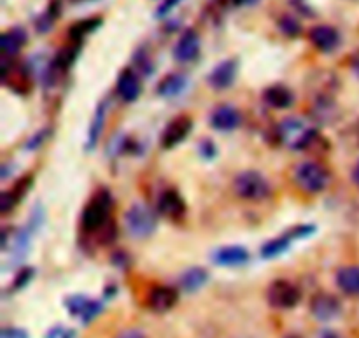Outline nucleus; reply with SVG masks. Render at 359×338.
I'll return each mask as SVG.
<instances>
[{"label": "nucleus", "mask_w": 359, "mask_h": 338, "mask_svg": "<svg viewBox=\"0 0 359 338\" xmlns=\"http://www.w3.org/2000/svg\"><path fill=\"white\" fill-rule=\"evenodd\" d=\"M277 137H279L280 142H284L294 151L309 149L319 140L318 130L312 128L309 123L302 121L298 118L284 119L279 125V130H277Z\"/></svg>", "instance_id": "1"}, {"label": "nucleus", "mask_w": 359, "mask_h": 338, "mask_svg": "<svg viewBox=\"0 0 359 338\" xmlns=\"http://www.w3.org/2000/svg\"><path fill=\"white\" fill-rule=\"evenodd\" d=\"M111 209L112 198L109 191L100 189V191L95 193L83 210V217H81L83 230L88 231V234L102 230L111 221Z\"/></svg>", "instance_id": "2"}, {"label": "nucleus", "mask_w": 359, "mask_h": 338, "mask_svg": "<svg viewBox=\"0 0 359 338\" xmlns=\"http://www.w3.org/2000/svg\"><path fill=\"white\" fill-rule=\"evenodd\" d=\"M233 189L241 198L249 200V202H259V200L269 198L272 193V186L266 181L263 174L256 170L241 172L233 179Z\"/></svg>", "instance_id": "3"}, {"label": "nucleus", "mask_w": 359, "mask_h": 338, "mask_svg": "<svg viewBox=\"0 0 359 338\" xmlns=\"http://www.w3.org/2000/svg\"><path fill=\"white\" fill-rule=\"evenodd\" d=\"M298 186L307 193H321L328 188L330 184V172L328 168L323 167L316 161H305L297 167L294 172Z\"/></svg>", "instance_id": "4"}, {"label": "nucleus", "mask_w": 359, "mask_h": 338, "mask_svg": "<svg viewBox=\"0 0 359 338\" xmlns=\"http://www.w3.org/2000/svg\"><path fill=\"white\" fill-rule=\"evenodd\" d=\"M125 224L133 238H147L156 230V216L149 207L135 203L125 214Z\"/></svg>", "instance_id": "5"}, {"label": "nucleus", "mask_w": 359, "mask_h": 338, "mask_svg": "<svg viewBox=\"0 0 359 338\" xmlns=\"http://www.w3.org/2000/svg\"><path fill=\"white\" fill-rule=\"evenodd\" d=\"M266 300L276 309H293L300 304L302 291L290 280H276L266 291Z\"/></svg>", "instance_id": "6"}, {"label": "nucleus", "mask_w": 359, "mask_h": 338, "mask_svg": "<svg viewBox=\"0 0 359 338\" xmlns=\"http://www.w3.org/2000/svg\"><path fill=\"white\" fill-rule=\"evenodd\" d=\"M191 128L193 121L189 116H177V118H174L165 126L163 133H161V146L165 149H172V147L179 146L182 140H186Z\"/></svg>", "instance_id": "7"}, {"label": "nucleus", "mask_w": 359, "mask_h": 338, "mask_svg": "<svg viewBox=\"0 0 359 338\" xmlns=\"http://www.w3.org/2000/svg\"><path fill=\"white\" fill-rule=\"evenodd\" d=\"M238 72V62L235 58L223 60V62L217 63L212 69V72L207 76V81H209L210 86L214 90H226L231 84L235 83V77H237Z\"/></svg>", "instance_id": "8"}, {"label": "nucleus", "mask_w": 359, "mask_h": 338, "mask_svg": "<svg viewBox=\"0 0 359 338\" xmlns=\"http://www.w3.org/2000/svg\"><path fill=\"white\" fill-rule=\"evenodd\" d=\"M309 39L321 53H332L340 46V32L332 25H318L311 28Z\"/></svg>", "instance_id": "9"}, {"label": "nucleus", "mask_w": 359, "mask_h": 338, "mask_svg": "<svg viewBox=\"0 0 359 338\" xmlns=\"http://www.w3.org/2000/svg\"><path fill=\"white\" fill-rule=\"evenodd\" d=\"M311 311L316 319L319 321H332V319L339 318L342 305L337 297L330 293H318L311 302Z\"/></svg>", "instance_id": "10"}, {"label": "nucleus", "mask_w": 359, "mask_h": 338, "mask_svg": "<svg viewBox=\"0 0 359 338\" xmlns=\"http://www.w3.org/2000/svg\"><path fill=\"white\" fill-rule=\"evenodd\" d=\"M179 302V293L177 290L168 286H158L153 288L147 295V307L153 312H158V314H163V312H168L170 309H174Z\"/></svg>", "instance_id": "11"}, {"label": "nucleus", "mask_w": 359, "mask_h": 338, "mask_svg": "<svg viewBox=\"0 0 359 338\" xmlns=\"http://www.w3.org/2000/svg\"><path fill=\"white\" fill-rule=\"evenodd\" d=\"M200 53V35L193 28L182 32L177 44L174 48V58L179 63H189L198 56Z\"/></svg>", "instance_id": "12"}, {"label": "nucleus", "mask_w": 359, "mask_h": 338, "mask_svg": "<svg viewBox=\"0 0 359 338\" xmlns=\"http://www.w3.org/2000/svg\"><path fill=\"white\" fill-rule=\"evenodd\" d=\"M242 123L241 112L237 107L230 104H223L219 107L214 109L212 116H210V125L219 132H231V130L238 128Z\"/></svg>", "instance_id": "13"}, {"label": "nucleus", "mask_w": 359, "mask_h": 338, "mask_svg": "<svg viewBox=\"0 0 359 338\" xmlns=\"http://www.w3.org/2000/svg\"><path fill=\"white\" fill-rule=\"evenodd\" d=\"M158 210L168 219L179 221L186 214V202L175 189H165L158 198Z\"/></svg>", "instance_id": "14"}, {"label": "nucleus", "mask_w": 359, "mask_h": 338, "mask_svg": "<svg viewBox=\"0 0 359 338\" xmlns=\"http://www.w3.org/2000/svg\"><path fill=\"white\" fill-rule=\"evenodd\" d=\"M118 95L125 102H135L139 98L140 91H142V84H140L139 74L133 69H123L118 77V84H116Z\"/></svg>", "instance_id": "15"}, {"label": "nucleus", "mask_w": 359, "mask_h": 338, "mask_svg": "<svg viewBox=\"0 0 359 338\" xmlns=\"http://www.w3.org/2000/svg\"><path fill=\"white\" fill-rule=\"evenodd\" d=\"M67 309H69L70 314L76 316V318H81L83 323H88L102 311V304H98V302L91 300L88 297L77 295V297H70L67 300Z\"/></svg>", "instance_id": "16"}, {"label": "nucleus", "mask_w": 359, "mask_h": 338, "mask_svg": "<svg viewBox=\"0 0 359 338\" xmlns=\"http://www.w3.org/2000/svg\"><path fill=\"white\" fill-rule=\"evenodd\" d=\"M212 259L219 266H242L249 262V251L242 245H224L214 252Z\"/></svg>", "instance_id": "17"}, {"label": "nucleus", "mask_w": 359, "mask_h": 338, "mask_svg": "<svg viewBox=\"0 0 359 338\" xmlns=\"http://www.w3.org/2000/svg\"><path fill=\"white\" fill-rule=\"evenodd\" d=\"M27 44V32L21 27H13L9 30H6L0 39V49H2V58H13L18 53L21 51V48Z\"/></svg>", "instance_id": "18"}, {"label": "nucleus", "mask_w": 359, "mask_h": 338, "mask_svg": "<svg viewBox=\"0 0 359 338\" xmlns=\"http://www.w3.org/2000/svg\"><path fill=\"white\" fill-rule=\"evenodd\" d=\"M337 286L349 297H359V266H342L337 272Z\"/></svg>", "instance_id": "19"}, {"label": "nucleus", "mask_w": 359, "mask_h": 338, "mask_svg": "<svg viewBox=\"0 0 359 338\" xmlns=\"http://www.w3.org/2000/svg\"><path fill=\"white\" fill-rule=\"evenodd\" d=\"M263 98L273 109H286L293 104V93L284 84H273V86L266 88Z\"/></svg>", "instance_id": "20"}, {"label": "nucleus", "mask_w": 359, "mask_h": 338, "mask_svg": "<svg viewBox=\"0 0 359 338\" xmlns=\"http://www.w3.org/2000/svg\"><path fill=\"white\" fill-rule=\"evenodd\" d=\"M209 280V273L202 266H195V269L186 270L184 273L179 279V286L186 291V293H195L200 288L205 286V283Z\"/></svg>", "instance_id": "21"}, {"label": "nucleus", "mask_w": 359, "mask_h": 338, "mask_svg": "<svg viewBox=\"0 0 359 338\" xmlns=\"http://www.w3.org/2000/svg\"><path fill=\"white\" fill-rule=\"evenodd\" d=\"M186 86H188V77L184 74H168L158 84V95H161V97H177L181 91L186 90Z\"/></svg>", "instance_id": "22"}, {"label": "nucleus", "mask_w": 359, "mask_h": 338, "mask_svg": "<svg viewBox=\"0 0 359 338\" xmlns=\"http://www.w3.org/2000/svg\"><path fill=\"white\" fill-rule=\"evenodd\" d=\"M337 105L332 97H319L312 109V116L318 123H332L337 118Z\"/></svg>", "instance_id": "23"}, {"label": "nucleus", "mask_w": 359, "mask_h": 338, "mask_svg": "<svg viewBox=\"0 0 359 338\" xmlns=\"http://www.w3.org/2000/svg\"><path fill=\"white\" fill-rule=\"evenodd\" d=\"M60 14H62V4H60V0H51L48 9L35 20V28H37L39 34H46V32L51 30L53 23L58 20Z\"/></svg>", "instance_id": "24"}, {"label": "nucleus", "mask_w": 359, "mask_h": 338, "mask_svg": "<svg viewBox=\"0 0 359 338\" xmlns=\"http://www.w3.org/2000/svg\"><path fill=\"white\" fill-rule=\"evenodd\" d=\"M105 104H100L95 111L93 116V121H91L90 126V133H88V142H86V149L88 151H93L95 146L98 144V139H100L102 132H104V121H105Z\"/></svg>", "instance_id": "25"}, {"label": "nucleus", "mask_w": 359, "mask_h": 338, "mask_svg": "<svg viewBox=\"0 0 359 338\" xmlns=\"http://www.w3.org/2000/svg\"><path fill=\"white\" fill-rule=\"evenodd\" d=\"M102 25V18H88V20H81L77 23H74L72 27L69 28V39L70 42H79L86 37L88 34L97 30Z\"/></svg>", "instance_id": "26"}, {"label": "nucleus", "mask_w": 359, "mask_h": 338, "mask_svg": "<svg viewBox=\"0 0 359 338\" xmlns=\"http://www.w3.org/2000/svg\"><path fill=\"white\" fill-rule=\"evenodd\" d=\"M293 241L294 238L291 237V234H284V235H280V237L272 238V241L266 242V244L262 248V258L272 259V258H276V256L284 255V252L290 249L291 242Z\"/></svg>", "instance_id": "27"}, {"label": "nucleus", "mask_w": 359, "mask_h": 338, "mask_svg": "<svg viewBox=\"0 0 359 338\" xmlns=\"http://www.w3.org/2000/svg\"><path fill=\"white\" fill-rule=\"evenodd\" d=\"M277 25H279V30L283 32L284 35H287V37H298V35L302 34L300 21L294 16H291V14H284Z\"/></svg>", "instance_id": "28"}, {"label": "nucleus", "mask_w": 359, "mask_h": 338, "mask_svg": "<svg viewBox=\"0 0 359 338\" xmlns=\"http://www.w3.org/2000/svg\"><path fill=\"white\" fill-rule=\"evenodd\" d=\"M342 140L349 147H359V121L353 123L351 126H347L346 132L342 133Z\"/></svg>", "instance_id": "29"}, {"label": "nucleus", "mask_w": 359, "mask_h": 338, "mask_svg": "<svg viewBox=\"0 0 359 338\" xmlns=\"http://www.w3.org/2000/svg\"><path fill=\"white\" fill-rule=\"evenodd\" d=\"M98 237H100L102 244H111L112 241L116 238V224L114 221H109L102 230H98Z\"/></svg>", "instance_id": "30"}, {"label": "nucleus", "mask_w": 359, "mask_h": 338, "mask_svg": "<svg viewBox=\"0 0 359 338\" xmlns=\"http://www.w3.org/2000/svg\"><path fill=\"white\" fill-rule=\"evenodd\" d=\"M18 200L14 198V195L11 191H4L2 195H0V212L2 214H7L9 210H13V207L16 205Z\"/></svg>", "instance_id": "31"}, {"label": "nucleus", "mask_w": 359, "mask_h": 338, "mask_svg": "<svg viewBox=\"0 0 359 338\" xmlns=\"http://www.w3.org/2000/svg\"><path fill=\"white\" fill-rule=\"evenodd\" d=\"M181 2H182V0H163V2H161L160 6H158V9H156V18H165V16H168V14H170L172 11H174L175 7H177Z\"/></svg>", "instance_id": "32"}, {"label": "nucleus", "mask_w": 359, "mask_h": 338, "mask_svg": "<svg viewBox=\"0 0 359 338\" xmlns=\"http://www.w3.org/2000/svg\"><path fill=\"white\" fill-rule=\"evenodd\" d=\"M32 276H34V270H32V269H23V270H21L20 273H18V277H16V283H14L13 286L16 288V290H20V288H23L25 284H27V283H30Z\"/></svg>", "instance_id": "33"}, {"label": "nucleus", "mask_w": 359, "mask_h": 338, "mask_svg": "<svg viewBox=\"0 0 359 338\" xmlns=\"http://www.w3.org/2000/svg\"><path fill=\"white\" fill-rule=\"evenodd\" d=\"M46 135H49V130H42V132L35 133V135L32 137V139L28 140V142H27V147H28V149H35V147L41 146V144L44 142L46 139H48V137H46Z\"/></svg>", "instance_id": "34"}, {"label": "nucleus", "mask_w": 359, "mask_h": 338, "mask_svg": "<svg viewBox=\"0 0 359 338\" xmlns=\"http://www.w3.org/2000/svg\"><path fill=\"white\" fill-rule=\"evenodd\" d=\"M74 337H76V333H74L72 330L63 328V326H58V328L51 330L48 335V338H74Z\"/></svg>", "instance_id": "35"}, {"label": "nucleus", "mask_w": 359, "mask_h": 338, "mask_svg": "<svg viewBox=\"0 0 359 338\" xmlns=\"http://www.w3.org/2000/svg\"><path fill=\"white\" fill-rule=\"evenodd\" d=\"M200 153L205 158H214L216 156V146H214L210 140H203V142L200 144Z\"/></svg>", "instance_id": "36"}, {"label": "nucleus", "mask_w": 359, "mask_h": 338, "mask_svg": "<svg viewBox=\"0 0 359 338\" xmlns=\"http://www.w3.org/2000/svg\"><path fill=\"white\" fill-rule=\"evenodd\" d=\"M135 60H137V63H139V65H140V69L146 70V74H149V70H151V60H149V56H147V53L139 51V55L135 56Z\"/></svg>", "instance_id": "37"}, {"label": "nucleus", "mask_w": 359, "mask_h": 338, "mask_svg": "<svg viewBox=\"0 0 359 338\" xmlns=\"http://www.w3.org/2000/svg\"><path fill=\"white\" fill-rule=\"evenodd\" d=\"M2 338H28L27 333L23 330H18V328H6L2 332Z\"/></svg>", "instance_id": "38"}, {"label": "nucleus", "mask_w": 359, "mask_h": 338, "mask_svg": "<svg viewBox=\"0 0 359 338\" xmlns=\"http://www.w3.org/2000/svg\"><path fill=\"white\" fill-rule=\"evenodd\" d=\"M223 6H231V7H242V6H252L258 0H217Z\"/></svg>", "instance_id": "39"}, {"label": "nucleus", "mask_w": 359, "mask_h": 338, "mask_svg": "<svg viewBox=\"0 0 359 338\" xmlns=\"http://www.w3.org/2000/svg\"><path fill=\"white\" fill-rule=\"evenodd\" d=\"M118 338H146V335L139 330H128V332H123Z\"/></svg>", "instance_id": "40"}, {"label": "nucleus", "mask_w": 359, "mask_h": 338, "mask_svg": "<svg viewBox=\"0 0 359 338\" xmlns=\"http://www.w3.org/2000/svg\"><path fill=\"white\" fill-rule=\"evenodd\" d=\"M351 67H353V70L356 72V76L359 77V49L356 53H354L353 58H351Z\"/></svg>", "instance_id": "41"}, {"label": "nucleus", "mask_w": 359, "mask_h": 338, "mask_svg": "<svg viewBox=\"0 0 359 338\" xmlns=\"http://www.w3.org/2000/svg\"><path fill=\"white\" fill-rule=\"evenodd\" d=\"M353 182L359 188V161L354 165V168H353Z\"/></svg>", "instance_id": "42"}, {"label": "nucleus", "mask_w": 359, "mask_h": 338, "mask_svg": "<svg viewBox=\"0 0 359 338\" xmlns=\"http://www.w3.org/2000/svg\"><path fill=\"white\" fill-rule=\"evenodd\" d=\"M319 338H339V335H337V333H333V332H330V330H326V332H321Z\"/></svg>", "instance_id": "43"}, {"label": "nucleus", "mask_w": 359, "mask_h": 338, "mask_svg": "<svg viewBox=\"0 0 359 338\" xmlns=\"http://www.w3.org/2000/svg\"><path fill=\"white\" fill-rule=\"evenodd\" d=\"M287 338H302V337H294V335H293V337H287Z\"/></svg>", "instance_id": "44"}, {"label": "nucleus", "mask_w": 359, "mask_h": 338, "mask_svg": "<svg viewBox=\"0 0 359 338\" xmlns=\"http://www.w3.org/2000/svg\"><path fill=\"white\" fill-rule=\"evenodd\" d=\"M76 2H84V0H76Z\"/></svg>", "instance_id": "45"}]
</instances>
